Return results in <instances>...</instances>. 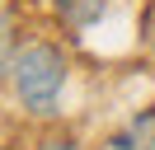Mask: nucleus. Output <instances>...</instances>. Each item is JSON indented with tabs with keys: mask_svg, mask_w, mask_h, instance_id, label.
<instances>
[{
	"mask_svg": "<svg viewBox=\"0 0 155 150\" xmlns=\"http://www.w3.org/2000/svg\"><path fill=\"white\" fill-rule=\"evenodd\" d=\"M10 66H14V28L0 14V75H10Z\"/></svg>",
	"mask_w": 155,
	"mask_h": 150,
	"instance_id": "nucleus-4",
	"label": "nucleus"
},
{
	"mask_svg": "<svg viewBox=\"0 0 155 150\" xmlns=\"http://www.w3.org/2000/svg\"><path fill=\"white\" fill-rule=\"evenodd\" d=\"M10 80H14L19 103L33 117H52L57 103H61V89H66V56L52 42H28V47L14 52Z\"/></svg>",
	"mask_w": 155,
	"mask_h": 150,
	"instance_id": "nucleus-1",
	"label": "nucleus"
},
{
	"mask_svg": "<svg viewBox=\"0 0 155 150\" xmlns=\"http://www.w3.org/2000/svg\"><path fill=\"white\" fill-rule=\"evenodd\" d=\"M38 150H80V145H75V136H71V131H52Z\"/></svg>",
	"mask_w": 155,
	"mask_h": 150,
	"instance_id": "nucleus-5",
	"label": "nucleus"
},
{
	"mask_svg": "<svg viewBox=\"0 0 155 150\" xmlns=\"http://www.w3.org/2000/svg\"><path fill=\"white\" fill-rule=\"evenodd\" d=\"M108 150H155V108L136 112V117L108 141Z\"/></svg>",
	"mask_w": 155,
	"mask_h": 150,
	"instance_id": "nucleus-2",
	"label": "nucleus"
},
{
	"mask_svg": "<svg viewBox=\"0 0 155 150\" xmlns=\"http://www.w3.org/2000/svg\"><path fill=\"white\" fill-rule=\"evenodd\" d=\"M47 9L66 28H89L99 14H104V0H47Z\"/></svg>",
	"mask_w": 155,
	"mask_h": 150,
	"instance_id": "nucleus-3",
	"label": "nucleus"
}]
</instances>
